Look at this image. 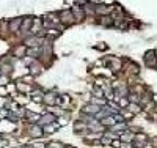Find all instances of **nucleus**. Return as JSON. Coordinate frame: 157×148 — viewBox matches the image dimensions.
Wrapping results in <instances>:
<instances>
[{
  "mask_svg": "<svg viewBox=\"0 0 157 148\" xmlns=\"http://www.w3.org/2000/svg\"><path fill=\"white\" fill-rule=\"evenodd\" d=\"M107 6H102V5H97L94 6V13H99V14H107Z\"/></svg>",
  "mask_w": 157,
  "mask_h": 148,
  "instance_id": "nucleus-17",
  "label": "nucleus"
},
{
  "mask_svg": "<svg viewBox=\"0 0 157 148\" xmlns=\"http://www.w3.org/2000/svg\"><path fill=\"white\" fill-rule=\"evenodd\" d=\"M116 99H118V103H119L118 106L121 107V109H126V107L129 106V99H127V98H124V96H119V98H116Z\"/></svg>",
  "mask_w": 157,
  "mask_h": 148,
  "instance_id": "nucleus-15",
  "label": "nucleus"
},
{
  "mask_svg": "<svg viewBox=\"0 0 157 148\" xmlns=\"http://www.w3.org/2000/svg\"><path fill=\"white\" fill-rule=\"evenodd\" d=\"M145 143H146V136H143V134L134 136V146L135 148H142V146H145Z\"/></svg>",
  "mask_w": 157,
  "mask_h": 148,
  "instance_id": "nucleus-6",
  "label": "nucleus"
},
{
  "mask_svg": "<svg viewBox=\"0 0 157 148\" xmlns=\"http://www.w3.org/2000/svg\"><path fill=\"white\" fill-rule=\"evenodd\" d=\"M55 128L58 129V125H55V123L52 122V123H49V125H46V129H43V132H53Z\"/></svg>",
  "mask_w": 157,
  "mask_h": 148,
  "instance_id": "nucleus-16",
  "label": "nucleus"
},
{
  "mask_svg": "<svg viewBox=\"0 0 157 148\" xmlns=\"http://www.w3.org/2000/svg\"><path fill=\"white\" fill-rule=\"evenodd\" d=\"M3 145H5V143H3V142H0V146H3Z\"/></svg>",
  "mask_w": 157,
  "mask_h": 148,
  "instance_id": "nucleus-28",
  "label": "nucleus"
},
{
  "mask_svg": "<svg viewBox=\"0 0 157 148\" xmlns=\"http://www.w3.org/2000/svg\"><path fill=\"white\" fill-rule=\"evenodd\" d=\"M101 123H102L104 126H112V125L116 123V120H115L113 115H105V117L101 118Z\"/></svg>",
  "mask_w": 157,
  "mask_h": 148,
  "instance_id": "nucleus-10",
  "label": "nucleus"
},
{
  "mask_svg": "<svg viewBox=\"0 0 157 148\" xmlns=\"http://www.w3.org/2000/svg\"><path fill=\"white\" fill-rule=\"evenodd\" d=\"M17 88H19V90H22V91L30 90V87H29V85H25V84H22V82H17Z\"/></svg>",
  "mask_w": 157,
  "mask_h": 148,
  "instance_id": "nucleus-21",
  "label": "nucleus"
},
{
  "mask_svg": "<svg viewBox=\"0 0 157 148\" xmlns=\"http://www.w3.org/2000/svg\"><path fill=\"white\" fill-rule=\"evenodd\" d=\"M126 129H127V126L124 125V122H119V123H115V125L110 126V131L115 132V134H118V136L121 134V132H124Z\"/></svg>",
  "mask_w": 157,
  "mask_h": 148,
  "instance_id": "nucleus-4",
  "label": "nucleus"
},
{
  "mask_svg": "<svg viewBox=\"0 0 157 148\" xmlns=\"http://www.w3.org/2000/svg\"><path fill=\"white\" fill-rule=\"evenodd\" d=\"M24 52H25V48H22V49H16V55H24Z\"/></svg>",
  "mask_w": 157,
  "mask_h": 148,
  "instance_id": "nucleus-27",
  "label": "nucleus"
},
{
  "mask_svg": "<svg viewBox=\"0 0 157 148\" xmlns=\"http://www.w3.org/2000/svg\"><path fill=\"white\" fill-rule=\"evenodd\" d=\"M30 134H32L33 137H41V136H43V129H41L39 126H33V128L30 129Z\"/></svg>",
  "mask_w": 157,
  "mask_h": 148,
  "instance_id": "nucleus-14",
  "label": "nucleus"
},
{
  "mask_svg": "<svg viewBox=\"0 0 157 148\" xmlns=\"http://www.w3.org/2000/svg\"><path fill=\"white\" fill-rule=\"evenodd\" d=\"M32 24H33V19H32V17H27V19H24L22 24H21V32H22V33H29V32L32 30V29H30Z\"/></svg>",
  "mask_w": 157,
  "mask_h": 148,
  "instance_id": "nucleus-7",
  "label": "nucleus"
},
{
  "mask_svg": "<svg viewBox=\"0 0 157 148\" xmlns=\"http://www.w3.org/2000/svg\"><path fill=\"white\" fill-rule=\"evenodd\" d=\"M71 11H72V16H74V19H76V21H80L82 17H84V10H82L79 5H76Z\"/></svg>",
  "mask_w": 157,
  "mask_h": 148,
  "instance_id": "nucleus-9",
  "label": "nucleus"
},
{
  "mask_svg": "<svg viewBox=\"0 0 157 148\" xmlns=\"http://www.w3.org/2000/svg\"><path fill=\"white\" fill-rule=\"evenodd\" d=\"M101 22H102L104 25H112V24H113V21H112V19H110V17H104V19H102V21H101Z\"/></svg>",
  "mask_w": 157,
  "mask_h": 148,
  "instance_id": "nucleus-25",
  "label": "nucleus"
},
{
  "mask_svg": "<svg viewBox=\"0 0 157 148\" xmlns=\"http://www.w3.org/2000/svg\"><path fill=\"white\" fill-rule=\"evenodd\" d=\"M102 91H104V96H107L108 99H112V98H113V93H112V88H110V87H105Z\"/></svg>",
  "mask_w": 157,
  "mask_h": 148,
  "instance_id": "nucleus-20",
  "label": "nucleus"
},
{
  "mask_svg": "<svg viewBox=\"0 0 157 148\" xmlns=\"http://www.w3.org/2000/svg\"><path fill=\"white\" fill-rule=\"evenodd\" d=\"M44 43V40H41L39 36H32V38H29L25 41V46H32V48H36V46H39V44H43Z\"/></svg>",
  "mask_w": 157,
  "mask_h": 148,
  "instance_id": "nucleus-8",
  "label": "nucleus"
},
{
  "mask_svg": "<svg viewBox=\"0 0 157 148\" xmlns=\"http://www.w3.org/2000/svg\"><path fill=\"white\" fill-rule=\"evenodd\" d=\"M21 24H22V19H21V17H16V19H13L10 22V30L11 32H17V30H19V27H21Z\"/></svg>",
  "mask_w": 157,
  "mask_h": 148,
  "instance_id": "nucleus-12",
  "label": "nucleus"
},
{
  "mask_svg": "<svg viewBox=\"0 0 157 148\" xmlns=\"http://www.w3.org/2000/svg\"><path fill=\"white\" fill-rule=\"evenodd\" d=\"M101 110V106H97V104H88V106H85V107H82V114H85V115H94V114H97Z\"/></svg>",
  "mask_w": 157,
  "mask_h": 148,
  "instance_id": "nucleus-2",
  "label": "nucleus"
},
{
  "mask_svg": "<svg viewBox=\"0 0 157 148\" xmlns=\"http://www.w3.org/2000/svg\"><path fill=\"white\" fill-rule=\"evenodd\" d=\"M93 93H94V96H96V98H102V96H104V93H102V90H101V88H96V90L93 91Z\"/></svg>",
  "mask_w": 157,
  "mask_h": 148,
  "instance_id": "nucleus-24",
  "label": "nucleus"
},
{
  "mask_svg": "<svg viewBox=\"0 0 157 148\" xmlns=\"http://www.w3.org/2000/svg\"><path fill=\"white\" fill-rule=\"evenodd\" d=\"M60 22L61 24H72V22H76V19H74V16H72V11H63L61 14H60Z\"/></svg>",
  "mask_w": 157,
  "mask_h": 148,
  "instance_id": "nucleus-3",
  "label": "nucleus"
},
{
  "mask_svg": "<svg viewBox=\"0 0 157 148\" xmlns=\"http://www.w3.org/2000/svg\"><path fill=\"white\" fill-rule=\"evenodd\" d=\"M52 122H55V115H53V114H46V115L39 117L38 125L44 126V125H49V123H52Z\"/></svg>",
  "mask_w": 157,
  "mask_h": 148,
  "instance_id": "nucleus-5",
  "label": "nucleus"
},
{
  "mask_svg": "<svg viewBox=\"0 0 157 148\" xmlns=\"http://www.w3.org/2000/svg\"><path fill=\"white\" fill-rule=\"evenodd\" d=\"M152 58H154V52H148L146 57H145V62L148 65H152Z\"/></svg>",
  "mask_w": 157,
  "mask_h": 148,
  "instance_id": "nucleus-19",
  "label": "nucleus"
},
{
  "mask_svg": "<svg viewBox=\"0 0 157 148\" xmlns=\"http://www.w3.org/2000/svg\"><path fill=\"white\" fill-rule=\"evenodd\" d=\"M57 98H58V95L55 91H49V93L43 95V103H46L47 106H55L57 104Z\"/></svg>",
  "mask_w": 157,
  "mask_h": 148,
  "instance_id": "nucleus-1",
  "label": "nucleus"
},
{
  "mask_svg": "<svg viewBox=\"0 0 157 148\" xmlns=\"http://www.w3.org/2000/svg\"><path fill=\"white\" fill-rule=\"evenodd\" d=\"M30 71H32L33 74H38V72H41V68H38V65H32Z\"/></svg>",
  "mask_w": 157,
  "mask_h": 148,
  "instance_id": "nucleus-22",
  "label": "nucleus"
},
{
  "mask_svg": "<svg viewBox=\"0 0 157 148\" xmlns=\"http://www.w3.org/2000/svg\"><path fill=\"white\" fill-rule=\"evenodd\" d=\"M27 115H29V120H30V122H33V123H38V120L41 117L38 114H32V112H27Z\"/></svg>",
  "mask_w": 157,
  "mask_h": 148,
  "instance_id": "nucleus-18",
  "label": "nucleus"
},
{
  "mask_svg": "<svg viewBox=\"0 0 157 148\" xmlns=\"http://www.w3.org/2000/svg\"><path fill=\"white\" fill-rule=\"evenodd\" d=\"M127 107L131 109L132 112H138V110H140V107H138V106H135V104H131V106H127Z\"/></svg>",
  "mask_w": 157,
  "mask_h": 148,
  "instance_id": "nucleus-26",
  "label": "nucleus"
},
{
  "mask_svg": "<svg viewBox=\"0 0 157 148\" xmlns=\"http://www.w3.org/2000/svg\"><path fill=\"white\" fill-rule=\"evenodd\" d=\"M132 139H134V134L132 132H121L119 134V140L121 142H132Z\"/></svg>",
  "mask_w": 157,
  "mask_h": 148,
  "instance_id": "nucleus-13",
  "label": "nucleus"
},
{
  "mask_svg": "<svg viewBox=\"0 0 157 148\" xmlns=\"http://www.w3.org/2000/svg\"><path fill=\"white\" fill-rule=\"evenodd\" d=\"M93 104H97V106H102L104 104V99L102 98H93V101H91Z\"/></svg>",
  "mask_w": 157,
  "mask_h": 148,
  "instance_id": "nucleus-23",
  "label": "nucleus"
},
{
  "mask_svg": "<svg viewBox=\"0 0 157 148\" xmlns=\"http://www.w3.org/2000/svg\"><path fill=\"white\" fill-rule=\"evenodd\" d=\"M69 96L68 95H58V98H57V104L58 106H61V107H68L69 104Z\"/></svg>",
  "mask_w": 157,
  "mask_h": 148,
  "instance_id": "nucleus-11",
  "label": "nucleus"
}]
</instances>
